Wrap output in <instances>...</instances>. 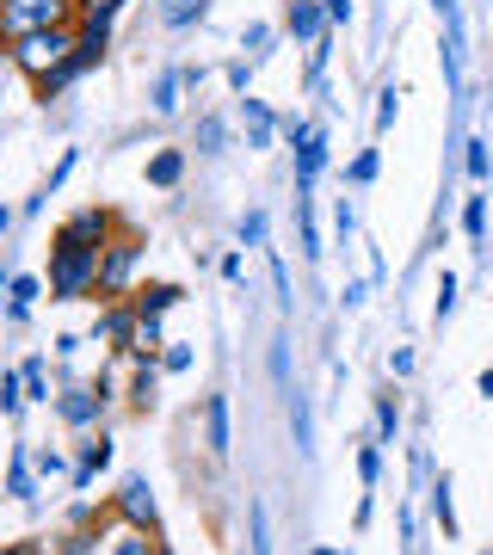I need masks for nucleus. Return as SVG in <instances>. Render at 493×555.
<instances>
[{
    "instance_id": "nucleus-41",
    "label": "nucleus",
    "mask_w": 493,
    "mask_h": 555,
    "mask_svg": "<svg viewBox=\"0 0 493 555\" xmlns=\"http://www.w3.org/2000/svg\"><path fill=\"white\" fill-rule=\"evenodd\" d=\"M254 68H259L254 56H241V62H229V93H254Z\"/></svg>"
},
{
    "instance_id": "nucleus-21",
    "label": "nucleus",
    "mask_w": 493,
    "mask_h": 555,
    "mask_svg": "<svg viewBox=\"0 0 493 555\" xmlns=\"http://www.w3.org/2000/svg\"><path fill=\"white\" fill-rule=\"evenodd\" d=\"M155 401H160V358H148V364H137V377H130V408L148 414Z\"/></svg>"
},
{
    "instance_id": "nucleus-37",
    "label": "nucleus",
    "mask_w": 493,
    "mask_h": 555,
    "mask_svg": "<svg viewBox=\"0 0 493 555\" xmlns=\"http://www.w3.org/2000/svg\"><path fill=\"white\" fill-rule=\"evenodd\" d=\"M272 43H277V31L272 25H247V31H241V50H247V56H272Z\"/></svg>"
},
{
    "instance_id": "nucleus-16",
    "label": "nucleus",
    "mask_w": 493,
    "mask_h": 555,
    "mask_svg": "<svg viewBox=\"0 0 493 555\" xmlns=\"http://www.w3.org/2000/svg\"><path fill=\"white\" fill-rule=\"evenodd\" d=\"M112 456H118V444L105 433H87L80 438V463H75V488H93L99 469H112Z\"/></svg>"
},
{
    "instance_id": "nucleus-27",
    "label": "nucleus",
    "mask_w": 493,
    "mask_h": 555,
    "mask_svg": "<svg viewBox=\"0 0 493 555\" xmlns=\"http://www.w3.org/2000/svg\"><path fill=\"white\" fill-rule=\"evenodd\" d=\"M376 438H382V444H394V438H401V396H376Z\"/></svg>"
},
{
    "instance_id": "nucleus-32",
    "label": "nucleus",
    "mask_w": 493,
    "mask_h": 555,
    "mask_svg": "<svg viewBox=\"0 0 493 555\" xmlns=\"http://www.w3.org/2000/svg\"><path fill=\"white\" fill-rule=\"evenodd\" d=\"M358 481H364V488H376V481H382V438L358 444Z\"/></svg>"
},
{
    "instance_id": "nucleus-5",
    "label": "nucleus",
    "mask_w": 493,
    "mask_h": 555,
    "mask_svg": "<svg viewBox=\"0 0 493 555\" xmlns=\"http://www.w3.org/2000/svg\"><path fill=\"white\" fill-rule=\"evenodd\" d=\"M112 401H118V389L99 377V383H75V389H62L50 408H56V420L68 426V433H93L99 420H105V408H112Z\"/></svg>"
},
{
    "instance_id": "nucleus-35",
    "label": "nucleus",
    "mask_w": 493,
    "mask_h": 555,
    "mask_svg": "<svg viewBox=\"0 0 493 555\" xmlns=\"http://www.w3.org/2000/svg\"><path fill=\"white\" fill-rule=\"evenodd\" d=\"M394 118H401V87H382V93H376V137H382V130H394Z\"/></svg>"
},
{
    "instance_id": "nucleus-46",
    "label": "nucleus",
    "mask_w": 493,
    "mask_h": 555,
    "mask_svg": "<svg viewBox=\"0 0 493 555\" xmlns=\"http://www.w3.org/2000/svg\"><path fill=\"white\" fill-rule=\"evenodd\" d=\"M321 7H327V20H334V31H346V25L358 20V7H352V0H321Z\"/></svg>"
},
{
    "instance_id": "nucleus-13",
    "label": "nucleus",
    "mask_w": 493,
    "mask_h": 555,
    "mask_svg": "<svg viewBox=\"0 0 493 555\" xmlns=\"http://www.w3.org/2000/svg\"><path fill=\"white\" fill-rule=\"evenodd\" d=\"M7 500H20V506L38 500V451H31V444H13V463H7Z\"/></svg>"
},
{
    "instance_id": "nucleus-44",
    "label": "nucleus",
    "mask_w": 493,
    "mask_h": 555,
    "mask_svg": "<svg viewBox=\"0 0 493 555\" xmlns=\"http://www.w3.org/2000/svg\"><path fill=\"white\" fill-rule=\"evenodd\" d=\"M451 309H456V278L444 272V278H438V302H432V315H438V321H451Z\"/></svg>"
},
{
    "instance_id": "nucleus-49",
    "label": "nucleus",
    "mask_w": 493,
    "mask_h": 555,
    "mask_svg": "<svg viewBox=\"0 0 493 555\" xmlns=\"http://www.w3.org/2000/svg\"><path fill=\"white\" fill-rule=\"evenodd\" d=\"M272 284H277V302L290 309V266H284V259H272Z\"/></svg>"
},
{
    "instance_id": "nucleus-26",
    "label": "nucleus",
    "mask_w": 493,
    "mask_h": 555,
    "mask_svg": "<svg viewBox=\"0 0 493 555\" xmlns=\"http://www.w3.org/2000/svg\"><path fill=\"white\" fill-rule=\"evenodd\" d=\"M290 433H296V451L302 456L315 451V414H309V396H290Z\"/></svg>"
},
{
    "instance_id": "nucleus-24",
    "label": "nucleus",
    "mask_w": 493,
    "mask_h": 555,
    "mask_svg": "<svg viewBox=\"0 0 493 555\" xmlns=\"http://www.w3.org/2000/svg\"><path fill=\"white\" fill-rule=\"evenodd\" d=\"M432 518H438V531H444V543L456 537V500H451V476H438L432 481Z\"/></svg>"
},
{
    "instance_id": "nucleus-12",
    "label": "nucleus",
    "mask_w": 493,
    "mask_h": 555,
    "mask_svg": "<svg viewBox=\"0 0 493 555\" xmlns=\"http://www.w3.org/2000/svg\"><path fill=\"white\" fill-rule=\"evenodd\" d=\"M204 451L217 456H229L235 451V426H229V396H204Z\"/></svg>"
},
{
    "instance_id": "nucleus-6",
    "label": "nucleus",
    "mask_w": 493,
    "mask_h": 555,
    "mask_svg": "<svg viewBox=\"0 0 493 555\" xmlns=\"http://www.w3.org/2000/svg\"><path fill=\"white\" fill-rule=\"evenodd\" d=\"M142 254H148V247H142V235L118 229V241H112V247L99 254V291H105V297H130V291H137V266H142Z\"/></svg>"
},
{
    "instance_id": "nucleus-52",
    "label": "nucleus",
    "mask_w": 493,
    "mask_h": 555,
    "mask_svg": "<svg viewBox=\"0 0 493 555\" xmlns=\"http://www.w3.org/2000/svg\"><path fill=\"white\" fill-rule=\"evenodd\" d=\"M364 297H371V284H364V278H352V284H346V309H364Z\"/></svg>"
},
{
    "instance_id": "nucleus-7",
    "label": "nucleus",
    "mask_w": 493,
    "mask_h": 555,
    "mask_svg": "<svg viewBox=\"0 0 493 555\" xmlns=\"http://www.w3.org/2000/svg\"><path fill=\"white\" fill-rule=\"evenodd\" d=\"M112 513H118L130 531L160 537V506H155V488H148V476H124L118 500H112Z\"/></svg>"
},
{
    "instance_id": "nucleus-54",
    "label": "nucleus",
    "mask_w": 493,
    "mask_h": 555,
    "mask_svg": "<svg viewBox=\"0 0 493 555\" xmlns=\"http://www.w3.org/2000/svg\"><path fill=\"white\" fill-rule=\"evenodd\" d=\"M7 555H50V543H7Z\"/></svg>"
},
{
    "instance_id": "nucleus-45",
    "label": "nucleus",
    "mask_w": 493,
    "mask_h": 555,
    "mask_svg": "<svg viewBox=\"0 0 493 555\" xmlns=\"http://www.w3.org/2000/svg\"><path fill=\"white\" fill-rule=\"evenodd\" d=\"M38 476L56 481V476H75V469H68V456H62V451H38Z\"/></svg>"
},
{
    "instance_id": "nucleus-17",
    "label": "nucleus",
    "mask_w": 493,
    "mask_h": 555,
    "mask_svg": "<svg viewBox=\"0 0 493 555\" xmlns=\"http://www.w3.org/2000/svg\"><path fill=\"white\" fill-rule=\"evenodd\" d=\"M155 20L167 25V31H192V25L210 20V0H160Z\"/></svg>"
},
{
    "instance_id": "nucleus-3",
    "label": "nucleus",
    "mask_w": 493,
    "mask_h": 555,
    "mask_svg": "<svg viewBox=\"0 0 493 555\" xmlns=\"http://www.w3.org/2000/svg\"><path fill=\"white\" fill-rule=\"evenodd\" d=\"M80 20V0H0V25H7V43L31 38V31H56V25Z\"/></svg>"
},
{
    "instance_id": "nucleus-25",
    "label": "nucleus",
    "mask_w": 493,
    "mask_h": 555,
    "mask_svg": "<svg viewBox=\"0 0 493 555\" xmlns=\"http://www.w3.org/2000/svg\"><path fill=\"white\" fill-rule=\"evenodd\" d=\"M75 80H80V68H75V62H62V68H50L43 80H31V93H38V100L50 105V100H62V93L75 87Z\"/></svg>"
},
{
    "instance_id": "nucleus-56",
    "label": "nucleus",
    "mask_w": 493,
    "mask_h": 555,
    "mask_svg": "<svg viewBox=\"0 0 493 555\" xmlns=\"http://www.w3.org/2000/svg\"><path fill=\"white\" fill-rule=\"evenodd\" d=\"M309 555H339V550H334V543H315V550H309Z\"/></svg>"
},
{
    "instance_id": "nucleus-53",
    "label": "nucleus",
    "mask_w": 493,
    "mask_h": 555,
    "mask_svg": "<svg viewBox=\"0 0 493 555\" xmlns=\"http://www.w3.org/2000/svg\"><path fill=\"white\" fill-rule=\"evenodd\" d=\"M204 80H210V68H204V62H185V87H192V93L204 87Z\"/></svg>"
},
{
    "instance_id": "nucleus-36",
    "label": "nucleus",
    "mask_w": 493,
    "mask_h": 555,
    "mask_svg": "<svg viewBox=\"0 0 493 555\" xmlns=\"http://www.w3.org/2000/svg\"><path fill=\"white\" fill-rule=\"evenodd\" d=\"M376 173H382V155H376V149H358L352 167H346V179H352V185H371Z\"/></svg>"
},
{
    "instance_id": "nucleus-29",
    "label": "nucleus",
    "mask_w": 493,
    "mask_h": 555,
    "mask_svg": "<svg viewBox=\"0 0 493 555\" xmlns=\"http://www.w3.org/2000/svg\"><path fill=\"white\" fill-rule=\"evenodd\" d=\"M222 142H229V124H222L217 112H204V118H197V155H222Z\"/></svg>"
},
{
    "instance_id": "nucleus-51",
    "label": "nucleus",
    "mask_w": 493,
    "mask_h": 555,
    "mask_svg": "<svg viewBox=\"0 0 493 555\" xmlns=\"http://www.w3.org/2000/svg\"><path fill=\"white\" fill-rule=\"evenodd\" d=\"M93 506H87V500H80V506H75V513H68V531H93Z\"/></svg>"
},
{
    "instance_id": "nucleus-55",
    "label": "nucleus",
    "mask_w": 493,
    "mask_h": 555,
    "mask_svg": "<svg viewBox=\"0 0 493 555\" xmlns=\"http://www.w3.org/2000/svg\"><path fill=\"white\" fill-rule=\"evenodd\" d=\"M481 396L493 401V364H488V371H481Z\"/></svg>"
},
{
    "instance_id": "nucleus-38",
    "label": "nucleus",
    "mask_w": 493,
    "mask_h": 555,
    "mask_svg": "<svg viewBox=\"0 0 493 555\" xmlns=\"http://www.w3.org/2000/svg\"><path fill=\"white\" fill-rule=\"evenodd\" d=\"M75 149H62V160H56V167H50V179H43V192H38V198H56V192H62V185H68V173H75Z\"/></svg>"
},
{
    "instance_id": "nucleus-22",
    "label": "nucleus",
    "mask_w": 493,
    "mask_h": 555,
    "mask_svg": "<svg viewBox=\"0 0 493 555\" xmlns=\"http://www.w3.org/2000/svg\"><path fill=\"white\" fill-rule=\"evenodd\" d=\"M463 173H469L475 185H488V179H493V142H488V137H469V142H463Z\"/></svg>"
},
{
    "instance_id": "nucleus-33",
    "label": "nucleus",
    "mask_w": 493,
    "mask_h": 555,
    "mask_svg": "<svg viewBox=\"0 0 493 555\" xmlns=\"http://www.w3.org/2000/svg\"><path fill=\"white\" fill-rule=\"evenodd\" d=\"M112 555H160V537L130 531V525H124V531H118V543H112Z\"/></svg>"
},
{
    "instance_id": "nucleus-1",
    "label": "nucleus",
    "mask_w": 493,
    "mask_h": 555,
    "mask_svg": "<svg viewBox=\"0 0 493 555\" xmlns=\"http://www.w3.org/2000/svg\"><path fill=\"white\" fill-rule=\"evenodd\" d=\"M80 50V31L75 25H56V31H31V38H13L7 43V62L20 68L25 80H43L50 68H62V62Z\"/></svg>"
},
{
    "instance_id": "nucleus-43",
    "label": "nucleus",
    "mask_w": 493,
    "mask_h": 555,
    "mask_svg": "<svg viewBox=\"0 0 493 555\" xmlns=\"http://www.w3.org/2000/svg\"><path fill=\"white\" fill-rule=\"evenodd\" d=\"M93 550H99V537H93V531H68V537L56 543V555H93Z\"/></svg>"
},
{
    "instance_id": "nucleus-34",
    "label": "nucleus",
    "mask_w": 493,
    "mask_h": 555,
    "mask_svg": "<svg viewBox=\"0 0 493 555\" xmlns=\"http://www.w3.org/2000/svg\"><path fill=\"white\" fill-rule=\"evenodd\" d=\"M463 235L488 241V198H481V192H475V198H463Z\"/></svg>"
},
{
    "instance_id": "nucleus-48",
    "label": "nucleus",
    "mask_w": 493,
    "mask_h": 555,
    "mask_svg": "<svg viewBox=\"0 0 493 555\" xmlns=\"http://www.w3.org/2000/svg\"><path fill=\"white\" fill-rule=\"evenodd\" d=\"M414 364H419L414 346H394V352H389V371H394V377H414Z\"/></svg>"
},
{
    "instance_id": "nucleus-19",
    "label": "nucleus",
    "mask_w": 493,
    "mask_h": 555,
    "mask_svg": "<svg viewBox=\"0 0 493 555\" xmlns=\"http://www.w3.org/2000/svg\"><path fill=\"white\" fill-rule=\"evenodd\" d=\"M179 93H192V87H185V68H160V75H155V93H148L155 118H173V112H179Z\"/></svg>"
},
{
    "instance_id": "nucleus-20",
    "label": "nucleus",
    "mask_w": 493,
    "mask_h": 555,
    "mask_svg": "<svg viewBox=\"0 0 493 555\" xmlns=\"http://www.w3.org/2000/svg\"><path fill=\"white\" fill-rule=\"evenodd\" d=\"M179 179H185V149H155V155H148V185L173 192Z\"/></svg>"
},
{
    "instance_id": "nucleus-30",
    "label": "nucleus",
    "mask_w": 493,
    "mask_h": 555,
    "mask_svg": "<svg viewBox=\"0 0 493 555\" xmlns=\"http://www.w3.org/2000/svg\"><path fill=\"white\" fill-rule=\"evenodd\" d=\"M235 235H241V247H265V235H272V217H265V210H241Z\"/></svg>"
},
{
    "instance_id": "nucleus-8",
    "label": "nucleus",
    "mask_w": 493,
    "mask_h": 555,
    "mask_svg": "<svg viewBox=\"0 0 493 555\" xmlns=\"http://www.w3.org/2000/svg\"><path fill=\"white\" fill-rule=\"evenodd\" d=\"M327 31H334V20H327V7H321V0H290V7H284V38H290V43L315 50Z\"/></svg>"
},
{
    "instance_id": "nucleus-42",
    "label": "nucleus",
    "mask_w": 493,
    "mask_h": 555,
    "mask_svg": "<svg viewBox=\"0 0 493 555\" xmlns=\"http://www.w3.org/2000/svg\"><path fill=\"white\" fill-rule=\"evenodd\" d=\"M272 377H277V389L290 396V339H277L272 346Z\"/></svg>"
},
{
    "instance_id": "nucleus-28",
    "label": "nucleus",
    "mask_w": 493,
    "mask_h": 555,
    "mask_svg": "<svg viewBox=\"0 0 493 555\" xmlns=\"http://www.w3.org/2000/svg\"><path fill=\"white\" fill-rule=\"evenodd\" d=\"M247 550L254 555H272V518H265V506H247Z\"/></svg>"
},
{
    "instance_id": "nucleus-14",
    "label": "nucleus",
    "mask_w": 493,
    "mask_h": 555,
    "mask_svg": "<svg viewBox=\"0 0 493 555\" xmlns=\"http://www.w3.org/2000/svg\"><path fill=\"white\" fill-rule=\"evenodd\" d=\"M130 302H137L142 321H160L167 309H179V302H185V291H179V284H167V278H148V284H137V291H130Z\"/></svg>"
},
{
    "instance_id": "nucleus-50",
    "label": "nucleus",
    "mask_w": 493,
    "mask_h": 555,
    "mask_svg": "<svg viewBox=\"0 0 493 555\" xmlns=\"http://www.w3.org/2000/svg\"><path fill=\"white\" fill-rule=\"evenodd\" d=\"M222 278H229V284H241V278H247V259L241 254H222V266H217Z\"/></svg>"
},
{
    "instance_id": "nucleus-9",
    "label": "nucleus",
    "mask_w": 493,
    "mask_h": 555,
    "mask_svg": "<svg viewBox=\"0 0 493 555\" xmlns=\"http://www.w3.org/2000/svg\"><path fill=\"white\" fill-rule=\"evenodd\" d=\"M137 327H142L137 302H105L99 321H93V339H112L118 352H130V346H137Z\"/></svg>"
},
{
    "instance_id": "nucleus-10",
    "label": "nucleus",
    "mask_w": 493,
    "mask_h": 555,
    "mask_svg": "<svg viewBox=\"0 0 493 555\" xmlns=\"http://www.w3.org/2000/svg\"><path fill=\"white\" fill-rule=\"evenodd\" d=\"M327 173V130H309V142H296V198H309L315 192V179Z\"/></svg>"
},
{
    "instance_id": "nucleus-40",
    "label": "nucleus",
    "mask_w": 493,
    "mask_h": 555,
    "mask_svg": "<svg viewBox=\"0 0 493 555\" xmlns=\"http://www.w3.org/2000/svg\"><path fill=\"white\" fill-rule=\"evenodd\" d=\"M334 235H339V247H352V235H358V210L346 198L334 204Z\"/></svg>"
},
{
    "instance_id": "nucleus-31",
    "label": "nucleus",
    "mask_w": 493,
    "mask_h": 555,
    "mask_svg": "<svg viewBox=\"0 0 493 555\" xmlns=\"http://www.w3.org/2000/svg\"><path fill=\"white\" fill-rule=\"evenodd\" d=\"M25 396L31 401H56V389H50V371H43V358H25Z\"/></svg>"
},
{
    "instance_id": "nucleus-4",
    "label": "nucleus",
    "mask_w": 493,
    "mask_h": 555,
    "mask_svg": "<svg viewBox=\"0 0 493 555\" xmlns=\"http://www.w3.org/2000/svg\"><path fill=\"white\" fill-rule=\"evenodd\" d=\"M50 302H80L99 291V254H68V247H50Z\"/></svg>"
},
{
    "instance_id": "nucleus-2",
    "label": "nucleus",
    "mask_w": 493,
    "mask_h": 555,
    "mask_svg": "<svg viewBox=\"0 0 493 555\" xmlns=\"http://www.w3.org/2000/svg\"><path fill=\"white\" fill-rule=\"evenodd\" d=\"M112 241H118V210H105V204H80L75 217L50 235V247H68V254H105Z\"/></svg>"
},
{
    "instance_id": "nucleus-15",
    "label": "nucleus",
    "mask_w": 493,
    "mask_h": 555,
    "mask_svg": "<svg viewBox=\"0 0 493 555\" xmlns=\"http://www.w3.org/2000/svg\"><path fill=\"white\" fill-rule=\"evenodd\" d=\"M43 291H50V284H43V278H31V272L7 278V327H25V321H31V302H38Z\"/></svg>"
},
{
    "instance_id": "nucleus-18",
    "label": "nucleus",
    "mask_w": 493,
    "mask_h": 555,
    "mask_svg": "<svg viewBox=\"0 0 493 555\" xmlns=\"http://www.w3.org/2000/svg\"><path fill=\"white\" fill-rule=\"evenodd\" d=\"M124 13V0H80V38H112V20Z\"/></svg>"
},
{
    "instance_id": "nucleus-47",
    "label": "nucleus",
    "mask_w": 493,
    "mask_h": 555,
    "mask_svg": "<svg viewBox=\"0 0 493 555\" xmlns=\"http://www.w3.org/2000/svg\"><path fill=\"white\" fill-rule=\"evenodd\" d=\"M309 130H315L309 118H296V112H284V142H290V149H296V142H309Z\"/></svg>"
},
{
    "instance_id": "nucleus-39",
    "label": "nucleus",
    "mask_w": 493,
    "mask_h": 555,
    "mask_svg": "<svg viewBox=\"0 0 493 555\" xmlns=\"http://www.w3.org/2000/svg\"><path fill=\"white\" fill-rule=\"evenodd\" d=\"M192 346H185V339H167V352H160V371H173V377H185V371H192Z\"/></svg>"
},
{
    "instance_id": "nucleus-11",
    "label": "nucleus",
    "mask_w": 493,
    "mask_h": 555,
    "mask_svg": "<svg viewBox=\"0 0 493 555\" xmlns=\"http://www.w3.org/2000/svg\"><path fill=\"white\" fill-rule=\"evenodd\" d=\"M241 124H247V149H272V137H284V118L254 93H241Z\"/></svg>"
},
{
    "instance_id": "nucleus-23",
    "label": "nucleus",
    "mask_w": 493,
    "mask_h": 555,
    "mask_svg": "<svg viewBox=\"0 0 493 555\" xmlns=\"http://www.w3.org/2000/svg\"><path fill=\"white\" fill-rule=\"evenodd\" d=\"M25 401H31V396H25V371H20V364H13V371H0V414L20 420Z\"/></svg>"
}]
</instances>
